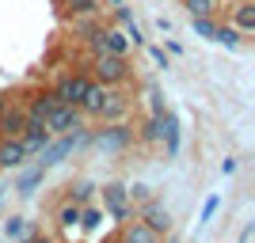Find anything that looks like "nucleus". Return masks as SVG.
I'll return each instance as SVG.
<instances>
[{
    "mask_svg": "<svg viewBox=\"0 0 255 243\" xmlns=\"http://www.w3.org/2000/svg\"><path fill=\"white\" fill-rule=\"evenodd\" d=\"M88 76L96 80V84H107V87H126L133 80V69L122 53H92V61H88Z\"/></svg>",
    "mask_w": 255,
    "mask_h": 243,
    "instance_id": "f257e3e1",
    "label": "nucleus"
},
{
    "mask_svg": "<svg viewBox=\"0 0 255 243\" xmlns=\"http://www.w3.org/2000/svg\"><path fill=\"white\" fill-rule=\"evenodd\" d=\"M99 126L103 129H96L92 141H96V148L103 156H118V152H126L133 145V126L129 122H99Z\"/></svg>",
    "mask_w": 255,
    "mask_h": 243,
    "instance_id": "f03ea898",
    "label": "nucleus"
},
{
    "mask_svg": "<svg viewBox=\"0 0 255 243\" xmlns=\"http://www.w3.org/2000/svg\"><path fill=\"white\" fill-rule=\"evenodd\" d=\"M88 141V133L84 129H73V133H57V137H50V145L42 148V152H38V163H42V167H53V163H61V160H69L76 152V148L84 145Z\"/></svg>",
    "mask_w": 255,
    "mask_h": 243,
    "instance_id": "7ed1b4c3",
    "label": "nucleus"
},
{
    "mask_svg": "<svg viewBox=\"0 0 255 243\" xmlns=\"http://www.w3.org/2000/svg\"><path fill=\"white\" fill-rule=\"evenodd\" d=\"M42 126L50 129V137H57V133H73V129L84 126V114H80L73 103H57V106H50V114L42 118Z\"/></svg>",
    "mask_w": 255,
    "mask_h": 243,
    "instance_id": "20e7f679",
    "label": "nucleus"
},
{
    "mask_svg": "<svg viewBox=\"0 0 255 243\" xmlns=\"http://www.w3.org/2000/svg\"><path fill=\"white\" fill-rule=\"evenodd\" d=\"M103 213H111L115 221H129L133 217V201L126 194V182H103Z\"/></svg>",
    "mask_w": 255,
    "mask_h": 243,
    "instance_id": "39448f33",
    "label": "nucleus"
},
{
    "mask_svg": "<svg viewBox=\"0 0 255 243\" xmlns=\"http://www.w3.org/2000/svg\"><path fill=\"white\" fill-rule=\"evenodd\" d=\"M88 50L92 53H122L126 57L129 38H126V31H115V27H96L88 34Z\"/></svg>",
    "mask_w": 255,
    "mask_h": 243,
    "instance_id": "423d86ee",
    "label": "nucleus"
},
{
    "mask_svg": "<svg viewBox=\"0 0 255 243\" xmlns=\"http://www.w3.org/2000/svg\"><path fill=\"white\" fill-rule=\"evenodd\" d=\"M88 87H92V76L88 73H61L57 80H53L57 99H61V103H73V106H80V99H84Z\"/></svg>",
    "mask_w": 255,
    "mask_h": 243,
    "instance_id": "0eeeda50",
    "label": "nucleus"
},
{
    "mask_svg": "<svg viewBox=\"0 0 255 243\" xmlns=\"http://www.w3.org/2000/svg\"><path fill=\"white\" fill-rule=\"evenodd\" d=\"M133 217H141V221L149 224L152 232H160V236H168V232H171V213H168V205H164L160 198L141 201L137 209H133Z\"/></svg>",
    "mask_w": 255,
    "mask_h": 243,
    "instance_id": "6e6552de",
    "label": "nucleus"
},
{
    "mask_svg": "<svg viewBox=\"0 0 255 243\" xmlns=\"http://www.w3.org/2000/svg\"><path fill=\"white\" fill-rule=\"evenodd\" d=\"M129 110H133V95H129L126 87H111V95H107V103H103L96 122H126Z\"/></svg>",
    "mask_w": 255,
    "mask_h": 243,
    "instance_id": "1a4fd4ad",
    "label": "nucleus"
},
{
    "mask_svg": "<svg viewBox=\"0 0 255 243\" xmlns=\"http://www.w3.org/2000/svg\"><path fill=\"white\" fill-rule=\"evenodd\" d=\"M229 27H233L240 38H252L255 34V4L252 0H236L229 8Z\"/></svg>",
    "mask_w": 255,
    "mask_h": 243,
    "instance_id": "9d476101",
    "label": "nucleus"
},
{
    "mask_svg": "<svg viewBox=\"0 0 255 243\" xmlns=\"http://www.w3.org/2000/svg\"><path fill=\"white\" fill-rule=\"evenodd\" d=\"M31 160V152L23 148L19 137H0V171H15Z\"/></svg>",
    "mask_w": 255,
    "mask_h": 243,
    "instance_id": "9b49d317",
    "label": "nucleus"
},
{
    "mask_svg": "<svg viewBox=\"0 0 255 243\" xmlns=\"http://www.w3.org/2000/svg\"><path fill=\"white\" fill-rule=\"evenodd\" d=\"M160 145H164V156L168 160L179 156V118L171 114V110L160 114Z\"/></svg>",
    "mask_w": 255,
    "mask_h": 243,
    "instance_id": "f8f14e48",
    "label": "nucleus"
},
{
    "mask_svg": "<svg viewBox=\"0 0 255 243\" xmlns=\"http://www.w3.org/2000/svg\"><path fill=\"white\" fill-rule=\"evenodd\" d=\"M19 141H23V148L31 152V156H38L46 145H50V129L38 122V118H27V126H23V133H19Z\"/></svg>",
    "mask_w": 255,
    "mask_h": 243,
    "instance_id": "ddd939ff",
    "label": "nucleus"
},
{
    "mask_svg": "<svg viewBox=\"0 0 255 243\" xmlns=\"http://www.w3.org/2000/svg\"><path fill=\"white\" fill-rule=\"evenodd\" d=\"M122 243H164V236L152 232L141 217H129V221H122Z\"/></svg>",
    "mask_w": 255,
    "mask_h": 243,
    "instance_id": "4468645a",
    "label": "nucleus"
},
{
    "mask_svg": "<svg viewBox=\"0 0 255 243\" xmlns=\"http://www.w3.org/2000/svg\"><path fill=\"white\" fill-rule=\"evenodd\" d=\"M57 103H61V99H57V91H53V87H38V91L27 99V106H23V110H27V118H38V122H42V118L50 114V106H57Z\"/></svg>",
    "mask_w": 255,
    "mask_h": 243,
    "instance_id": "2eb2a0df",
    "label": "nucleus"
},
{
    "mask_svg": "<svg viewBox=\"0 0 255 243\" xmlns=\"http://www.w3.org/2000/svg\"><path fill=\"white\" fill-rule=\"evenodd\" d=\"M23 126H27V110H23V103L4 106V118H0V137H19Z\"/></svg>",
    "mask_w": 255,
    "mask_h": 243,
    "instance_id": "dca6fc26",
    "label": "nucleus"
},
{
    "mask_svg": "<svg viewBox=\"0 0 255 243\" xmlns=\"http://www.w3.org/2000/svg\"><path fill=\"white\" fill-rule=\"evenodd\" d=\"M96 182L92 179H76V182H69V186H65V201H76V205H88V201L96 198Z\"/></svg>",
    "mask_w": 255,
    "mask_h": 243,
    "instance_id": "f3484780",
    "label": "nucleus"
},
{
    "mask_svg": "<svg viewBox=\"0 0 255 243\" xmlns=\"http://www.w3.org/2000/svg\"><path fill=\"white\" fill-rule=\"evenodd\" d=\"M183 8L191 19H217L221 11V0H183Z\"/></svg>",
    "mask_w": 255,
    "mask_h": 243,
    "instance_id": "a211bd4d",
    "label": "nucleus"
},
{
    "mask_svg": "<svg viewBox=\"0 0 255 243\" xmlns=\"http://www.w3.org/2000/svg\"><path fill=\"white\" fill-rule=\"evenodd\" d=\"M80 209H84V205H76V201H61V205L53 209V221L61 224L65 232H73L76 224H80Z\"/></svg>",
    "mask_w": 255,
    "mask_h": 243,
    "instance_id": "6ab92c4d",
    "label": "nucleus"
},
{
    "mask_svg": "<svg viewBox=\"0 0 255 243\" xmlns=\"http://www.w3.org/2000/svg\"><path fill=\"white\" fill-rule=\"evenodd\" d=\"M133 141H141V145H160V114L145 118V122L133 129Z\"/></svg>",
    "mask_w": 255,
    "mask_h": 243,
    "instance_id": "aec40b11",
    "label": "nucleus"
},
{
    "mask_svg": "<svg viewBox=\"0 0 255 243\" xmlns=\"http://www.w3.org/2000/svg\"><path fill=\"white\" fill-rule=\"evenodd\" d=\"M57 8L65 15H99V0H57Z\"/></svg>",
    "mask_w": 255,
    "mask_h": 243,
    "instance_id": "412c9836",
    "label": "nucleus"
},
{
    "mask_svg": "<svg viewBox=\"0 0 255 243\" xmlns=\"http://www.w3.org/2000/svg\"><path fill=\"white\" fill-rule=\"evenodd\" d=\"M103 221H107V213L96 209V205H84V209H80V228H84V232H99Z\"/></svg>",
    "mask_w": 255,
    "mask_h": 243,
    "instance_id": "4be33fe9",
    "label": "nucleus"
},
{
    "mask_svg": "<svg viewBox=\"0 0 255 243\" xmlns=\"http://www.w3.org/2000/svg\"><path fill=\"white\" fill-rule=\"evenodd\" d=\"M42 163H38V167H31V171H27V175H23V179H19V186H15V190H19L23 194V198H31V194H34V186H38V182H42Z\"/></svg>",
    "mask_w": 255,
    "mask_h": 243,
    "instance_id": "5701e85b",
    "label": "nucleus"
},
{
    "mask_svg": "<svg viewBox=\"0 0 255 243\" xmlns=\"http://www.w3.org/2000/svg\"><path fill=\"white\" fill-rule=\"evenodd\" d=\"M213 42H221V46H229V50H236V46L244 42V38H240V34H236L233 27L225 23V27H217V31H213Z\"/></svg>",
    "mask_w": 255,
    "mask_h": 243,
    "instance_id": "b1692460",
    "label": "nucleus"
},
{
    "mask_svg": "<svg viewBox=\"0 0 255 243\" xmlns=\"http://www.w3.org/2000/svg\"><path fill=\"white\" fill-rule=\"evenodd\" d=\"M126 194H129V201H133V205H141V201H149V198H156L149 182H133V186H126Z\"/></svg>",
    "mask_w": 255,
    "mask_h": 243,
    "instance_id": "393cba45",
    "label": "nucleus"
},
{
    "mask_svg": "<svg viewBox=\"0 0 255 243\" xmlns=\"http://www.w3.org/2000/svg\"><path fill=\"white\" fill-rule=\"evenodd\" d=\"M191 27H194V34H198V38H210V42H213V31H217V19H191Z\"/></svg>",
    "mask_w": 255,
    "mask_h": 243,
    "instance_id": "a878e982",
    "label": "nucleus"
},
{
    "mask_svg": "<svg viewBox=\"0 0 255 243\" xmlns=\"http://www.w3.org/2000/svg\"><path fill=\"white\" fill-rule=\"evenodd\" d=\"M23 232H27L23 217H8V224H4V236H8V240H23Z\"/></svg>",
    "mask_w": 255,
    "mask_h": 243,
    "instance_id": "bb28decb",
    "label": "nucleus"
},
{
    "mask_svg": "<svg viewBox=\"0 0 255 243\" xmlns=\"http://www.w3.org/2000/svg\"><path fill=\"white\" fill-rule=\"evenodd\" d=\"M217 209H221V198H210V201H206V205H202V224H210Z\"/></svg>",
    "mask_w": 255,
    "mask_h": 243,
    "instance_id": "cd10ccee",
    "label": "nucleus"
},
{
    "mask_svg": "<svg viewBox=\"0 0 255 243\" xmlns=\"http://www.w3.org/2000/svg\"><path fill=\"white\" fill-rule=\"evenodd\" d=\"M27 243H53V240H46V236H31Z\"/></svg>",
    "mask_w": 255,
    "mask_h": 243,
    "instance_id": "c85d7f7f",
    "label": "nucleus"
},
{
    "mask_svg": "<svg viewBox=\"0 0 255 243\" xmlns=\"http://www.w3.org/2000/svg\"><path fill=\"white\" fill-rule=\"evenodd\" d=\"M0 118H4V99H0Z\"/></svg>",
    "mask_w": 255,
    "mask_h": 243,
    "instance_id": "c756f323",
    "label": "nucleus"
}]
</instances>
